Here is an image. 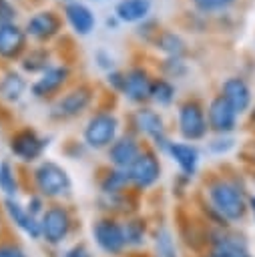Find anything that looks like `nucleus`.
<instances>
[{"label":"nucleus","instance_id":"nucleus-43","mask_svg":"<svg viewBox=\"0 0 255 257\" xmlns=\"http://www.w3.org/2000/svg\"><path fill=\"white\" fill-rule=\"evenodd\" d=\"M64 2H72V0H64Z\"/></svg>","mask_w":255,"mask_h":257},{"label":"nucleus","instance_id":"nucleus-36","mask_svg":"<svg viewBox=\"0 0 255 257\" xmlns=\"http://www.w3.org/2000/svg\"><path fill=\"white\" fill-rule=\"evenodd\" d=\"M233 147V139L231 137H227V135H221L219 139H215V141H211L209 143V149L213 151V153H227L229 149Z\"/></svg>","mask_w":255,"mask_h":257},{"label":"nucleus","instance_id":"nucleus-41","mask_svg":"<svg viewBox=\"0 0 255 257\" xmlns=\"http://www.w3.org/2000/svg\"><path fill=\"white\" fill-rule=\"evenodd\" d=\"M249 209H251V213H253V217H255V197L249 199Z\"/></svg>","mask_w":255,"mask_h":257},{"label":"nucleus","instance_id":"nucleus-12","mask_svg":"<svg viewBox=\"0 0 255 257\" xmlns=\"http://www.w3.org/2000/svg\"><path fill=\"white\" fill-rule=\"evenodd\" d=\"M126 173L131 179V185H135L139 189H149L161 179V161L153 151L143 149L139 159L131 165V169Z\"/></svg>","mask_w":255,"mask_h":257},{"label":"nucleus","instance_id":"nucleus-26","mask_svg":"<svg viewBox=\"0 0 255 257\" xmlns=\"http://www.w3.org/2000/svg\"><path fill=\"white\" fill-rule=\"evenodd\" d=\"M159 68H161V76L169 80L185 78L189 74V64L181 56H163V60L159 62Z\"/></svg>","mask_w":255,"mask_h":257},{"label":"nucleus","instance_id":"nucleus-13","mask_svg":"<svg viewBox=\"0 0 255 257\" xmlns=\"http://www.w3.org/2000/svg\"><path fill=\"white\" fill-rule=\"evenodd\" d=\"M62 18H64V22L70 26V30L76 36H88V34H92V30L96 26V14H94V10L86 2H82V0L64 2V6H62Z\"/></svg>","mask_w":255,"mask_h":257},{"label":"nucleus","instance_id":"nucleus-16","mask_svg":"<svg viewBox=\"0 0 255 257\" xmlns=\"http://www.w3.org/2000/svg\"><path fill=\"white\" fill-rule=\"evenodd\" d=\"M141 145L133 135H122L118 137L108 149H106V157L108 163L112 165V169H120V171H129L131 165L139 159L141 155Z\"/></svg>","mask_w":255,"mask_h":257},{"label":"nucleus","instance_id":"nucleus-23","mask_svg":"<svg viewBox=\"0 0 255 257\" xmlns=\"http://www.w3.org/2000/svg\"><path fill=\"white\" fill-rule=\"evenodd\" d=\"M167 155L179 165L181 173L187 175V177H193L197 173V167H199V151L195 145L191 143H173L169 145L167 149Z\"/></svg>","mask_w":255,"mask_h":257},{"label":"nucleus","instance_id":"nucleus-33","mask_svg":"<svg viewBox=\"0 0 255 257\" xmlns=\"http://www.w3.org/2000/svg\"><path fill=\"white\" fill-rule=\"evenodd\" d=\"M94 62H96V66H98L104 74L116 68L114 56H112L110 50H106V48H96V50H94Z\"/></svg>","mask_w":255,"mask_h":257},{"label":"nucleus","instance_id":"nucleus-39","mask_svg":"<svg viewBox=\"0 0 255 257\" xmlns=\"http://www.w3.org/2000/svg\"><path fill=\"white\" fill-rule=\"evenodd\" d=\"M64 257H90V253H88V249L84 245H74L72 249L66 251Z\"/></svg>","mask_w":255,"mask_h":257},{"label":"nucleus","instance_id":"nucleus-17","mask_svg":"<svg viewBox=\"0 0 255 257\" xmlns=\"http://www.w3.org/2000/svg\"><path fill=\"white\" fill-rule=\"evenodd\" d=\"M219 94L233 106V110L237 114L245 112L251 106V100H253L251 86L241 76H229V78H225L223 84H221V92Z\"/></svg>","mask_w":255,"mask_h":257},{"label":"nucleus","instance_id":"nucleus-35","mask_svg":"<svg viewBox=\"0 0 255 257\" xmlns=\"http://www.w3.org/2000/svg\"><path fill=\"white\" fill-rule=\"evenodd\" d=\"M16 16H18V8L10 0H0V24L16 22Z\"/></svg>","mask_w":255,"mask_h":257},{"label":"nucleus","instance_id":"nucleus-1","mask_svg":"<svg viewBox=\"0 0 255 257\" xmlns=\"http://www.w3.org/2000/svg\"><path fill=\"white\" fill-rule=\"evenodd\" d=\"M207 195H209L213 209L221 215V219H227V221L243 219L249 207V201H245L243 191L233 181H227V179L211 181L207 187Z\"/></svg>","mask_w":255,"mask_h":257},{"label":"nucleus","instance_id":"nucleus-5","mask_svg":"<svg viewBox=\"0 0 255 257\" xmlns=\"http://www.w3.org/2000/svg\"><path fill=\"white\" fill-rule=\"evenodd\" d=\"M177 126H179V135L187 143L203 141L207 137V131H209L207 114H205L203 104L197 98H187L179 104V108H177Z\"/></svg>","mask_w":255,"mask_h":257},{"label":"nucleus","instance_id":"nucleus-18","mask_svg":"<svg viewBox=\"0 0 255 257\" xmlns=\"http://www.w3.org/2000/svg\"><path fill=\"white\" fill-rule=\"evenodd\" d=\"M133 124L141 135L149 137L153 143L167 137V128H165V120H163L161 112L151 106H145V104L139 106L133 114Z\"/></svg>","mask_w":255,"mask_h":257},{"label":"nucleus","instance_id":"nucleus-2","mask_svg":"<svg viewBox=\"0 0 255 257\" xmlns=\"http://www.w3.org/2000/svg\"><path fill=\"white\" fill-rule=\"evenodd\" d=\"M120 120L112 110H98L90 114L82 128V141L92 151L108 149L118 139Z\"/></svg>","mask_w":255,"mask_h":257},{"label":"nucleus","instance_id":"nucleus-25","mask_svg":"<svg viewBox=\"0 0 255 257\" xmlns=\"http://www.w3.org/2000/svg\"><path fill=\"white\" fill-rule=\"evenodd\" d=\"M177 96V86L173 80L163 78V76H155L153 84H151V102H155L157 106H171L175 102Z\"/></svg>","mask_w":255,"mask_h":257},{"label":"nucleus","instance_id":"nucleus-30","mask_svg":"<svg viewBox=\"0 0 255 257\" xmlns=\"http://www.w3.org/2000/svg\"><path fill=\"white\" fill-rule=\"evenodd\" d=\"M161 28H163V26H161L155 18H147V20H143L141 24H137L135 34H137L145 44H153L155 38H157V34L161 32Z\"/></svg>","mask_w":255,"mask_h":257},{"label":"nucleus","instance_id":"nucleus-20","mask_svg":"<svg viewBox=\"0 0 255 257\" xmlns=\"http://www.w3.org/2000/svg\"><path fill=\"white\" fill-rule=\"evenodd\" d=\"M153 8V0H116L112 14L118 18L120 24H141L149 18Z\"/></svg>","mask_w":255,"mask_h":257},{"label":"nucleus","instance_id":"nucleus-8","mask_svg":"<svg viewBox=\"0 0 255 257\" xmlns=\"http://www.w3.org/2000/svg\"><path fill=\"white\" fill-rule=\"evenodd\" d=\"M46 147H48V141L44 137H40L30 126H22V128L14 131L10 135V141H8L10 153L18 161H22V163H34V161H38L44 155Z\"/></svg>","mask_w":255,"mask_h":257},{"label":"nucleus","instance_id":"nucleus-31","mask_svg":"<svg viewBox=\"0 0 255 257\" xmlns=\"http://www.w3.org/2000/svg\"><path fill=\"white\" fill-rule=\"evenodd\" d=\"M122 231H124L126 245H143L145 243V223L143 221L133 219L126 225H122Z\"/></svg>","mask_w":255,"mask_h":257},{"label":"nucleus","instance_id":"nucleus-28","mask_svg":"<svg viewBox=\"0 0 255 257\" xmlns=\"http://www.w3.org/2000/svg\"><path fill=\"white\" fill-rule=\"evenodd\" d=\"M0 191L6 197H14L18 193V181H16V171L10 165V161L0 163Z\"/></svg>","mask_w":255,"mask_h":257},{"label":"nucleus","instance_id":"nucleus-34","mask_svg":"<svg viewBox=\"0 0 255 257\" xmlns=\"http://www.w3.org/2000/svg\"><path fill=\"white\" fill-rule=\"evenodd\" d=\"M104 78H106V84L110 86V90H114V92H118V94L122 92V86H124V70L114 68V70L106 72Z\"/></svg>","mask_w":255,"mask_h":257},{"label":"nucleus","instance_id":"nucleus-7","mask_svg":"<svg viewBox=\"0 0 255 257\" xmlns=\"http://www.w3.org/2000/svg\"><path fill=\"white\" fill-rule=\"evenodd\" d=\"M24 30L26 36L32 38L38 44H46L50 40H54L60 32H62V18L56 10L52 8H42L32 12L26 22H24Z\"/></svg>","mask_w":255,"mask_h":257},{"label":"nucleus","instance_id":"nucleus-4","mask_svg":"<svg viewBox=\"0 0 255 257\" xmlns=\"http://www.w3.org/2000/svg\"><path fill=\"white\" fill-rule=\"evenodd\" d=\"M32 177H34V185H36V191H38L40 197L56 199V197L66 195L70 191V187H72L66 169L60 167L54 161L38 163L34 173H32Z\"/></svg>","mask_w":255,"mask_h":257},{"label":"nucleus","instance_id":"nucleus-29","mask_svg":"<svg viewBox=\"0 0 255 257\" xmlns=\"http://www.w3.org/2000/svg\"><path fill=\"white\" fill-rule=\"evenodd\" d=\"M155 251L157 257H177V247H175V239L171 235V231L167 227L157 231L155 237Z\"/></svg>","mask_w":255,"mask_h":257},{"label":"nucleus","instance_id":"nucleus-21","mask_svg":"<svg viewBox=\"0 0 255 257\" xmlns=\"http://www.w3.org/2000/svg\"><path fill=\"white\" fill-rule=\"evenodd\" d=\"M52 64V52L44 46V44H38V46H30L22 58L18 60V66H20V72L22 74H42L48 66Z\"/></svg>","mask_w":255,"mask_h":257},{"label":"nucleus","instance_id":"nucleus-40","mask_svg":"<svg viewBox=\"0 0 255 257\" xmlns=\"http://www.w3.org/2000/svg\"><path fill=\"white\" fill-rule=\"evenodd\" d=\"M104 26H106V28H112V30H116V28L120 26V22H118V18H116L114 14H110V16H106V20H104Z\"/></svg>","mask_w":255,"mask_h":257},{"label":"nucleus","instance_id":"nucleus-32","mask_svg":"<svg viewBox=\"0 0 255 257\" xmlns=\"http://www.w3.org/2000/svg\"><path fill=\"white\" fill-rule=\"evenodd\" d=\"M237 0H191V4L203 12V14H213V12H221L227 10L229 6H233Z\"/></svg>","mask_w":255,"mask_h":257},{"label":"nucleus","instance_id":"nucleus-9","mask_svg":"<svg viewBox=\"0 0 255 257\" xmlns=\"http://www.w3.org/2000/svg\"><path fill=\"white\" fill-rule=\"evenodd\" d=\"M70 227H72V217L68 209H64L62 205H52L44 209L40 217V235L46 243L50 245L62 243L68 237Z\"/></svg>","mask_w":255,"mask_h":257},{"label":"nucleus","instance_id":"nucleus-11","mask_svg":"<svg viewBox=\"0 0 255 257\" xmlns=\"http://www.w3.org/2000/svg\"><path fill=\"white\" fill-rule=\"evenodd\" d=\"M28 50V36L18 22L0 24V60L16 62Z\"/></svg>","mask_w":255,"mask_h":257},{"label":"nucleus","instance_id":"nucleus-6","mask_svg":"<svg viewBox=\"0 0 255 257\" xmlns=\"http://www.w3.org/2000/svg\"><path fill=\"white\" fill-rule=\"evenodd\" d=\"M70 76H72V70H70V66H68L66 62L50 64L42 74H38V76L30 82L28 90H30V94H32L34 98L46 100V98L56 96V94L68 84Z\"/></svg>","mask_w":255,"mask_h":257},{"label":"nucleus","instance_id":"nucleus-22","mask_svg":"<svg viewBox=\"0 0 255 257\" xmlns=\"http://www.w3.org/2000/svg\"><path fill=\"white\" fill-rule=\"evenodd\" d=\"M4 209H6L8 217L14 221V225L20 227L24 233H28V235L34 237V239L42 237V235H40V219L32 217V215L26 211V207H22L14 197H6V199H4Z\"/></svg>","mask_w":255,"mask_h":257},{"label":"nucleus","instance_id":"nucleus-3","mask_svg":"<svg viewBox=\"0 0 255 257\" xmlns=\"http://www.w3.org/2000/svg\"><path fill=\"white\" fill-rule=\"evenodd\" d=\"M92 100H94V88L86 82H80L56 96V100L52 102V106L48 110V116L54 120L76 118L90 108Z\"/></svg>","mask_w":255,"mask_h":257},{"label":"nucleus","instance_id":"nucleus-37","mask_svg":"<svg viewBox=\"0 0 255 257\" xmlns=\"http://www.w3.org/2000/svg\"><path fill=\"white\" fill-rule=\"evenodd\" d=\"M42 199H44V197H40V195H32V197L28 199L26 211H28L32 217H36V219H40L42 213H44V201H42Z\"/></svg>","mask_w":255,"mask_h":257},{"label":"nucleus","instance_id":"nucleus-19","mask_svg":"<svg viewBox=\"0 0 255 257\" xmlns=\"http://www.w3.org/2000/svg\"><path fill=\"white\" fill-rule=\"evenodd\" d=\"M28 86L30 84L26 80V74H22L20 70L8 66L0 72V98L2 100L10 102V104L18 102L24 96V92L28 90Z\"/></svg>","mask_w":255,"mask_h":257},{"label":"nucleus","instance_id":"nucleus-15","mask_svg":"<svg viewBox=\"0 0 255 257\" xmlns=\"http://www.w3.org/2000/svg\"><path fill=\"white\" fill-rule=\"evenodd\" d=\"M207 122L217 135H229L237 126V112L221 94H215L207 106Z\"/></svg>","mask_w":255,"mask_h":257},{"label":"nucleus","instance_id":"nucleus-38","mask_svg":"<svg viewBox=\"0 0 255 257\" xmlns=\"http://www.w3.org/2000/svg\"><path fill=\"white\" fill-rule=\"evenodd\" d=\"M0 257H26L18 245H0Z\"/></svg>","mask_w":255,"mask_h":257},{"label":"nucleus","instance_id":"nucleus-10","mask_svg":"<svg viewBox=\"0 0 255 257\" xmlns=\"http://www.w3.org/2000/svg\"><path fill=\"white\" fill-rule=\"evenodd\" d=\"M153 74L149 72L147 66L133 64L124 70V86H122V96L133 102V104H145L151 98V84H153Z\"/></svg>","mask_w":255,"mask_h":257},{"label":"nucleus","instance_id":"nucleus-14","mask_svg":"<svg viewBox=\"0 0 255 257\" xmlns=\"http://www.w3.org/2000/svg\"><path fill=\"white\" fill-rule=\"evenodd\" d=\"M92 235L96 239V245L108 255H118L126 247L122 225H118L114 219H98L92 225Z\"/></svg>","mask_w":255,"mask_h":257},{"label":"nucleus","instance_id":"nucleus-27","mask_svg":"<svg viewBox=\"0 0 255 257\" xmlns=\"http://www.w3.org/2000/svg\"><path fill=\"white\" fill-rule=\"evenodd\" d=\"M126 185H131L129 173L120 169H110L100 181V191L106 195H114V193H120Z\"/></svg>","mask_w":255,"mask_h":257},{"label":"nucleus","instance_id":"nucleus-24","mask_svg":"<svg viewBox=\"0 0 255 257\" xmlns=\"http://www.w3.org/2000/svg\"><path fill=\"white\" fill-rule=\"evenodd\" d=\"M151 46H155L163 56H181V58H185V54H187L185 38L179 32L171 30V28H161V32L157 34V38Z\"/></svg>","mask_w":255,"mask_h":257},{"label":"nucleus","instance_id":"nucleus-42","mask_svg":"<svg viewBox=\"0 0 255 257\" xmlns=\"http://www.w3.org/2000/svg\"><path fill=\"white\" fill-rule=\"evenodd\" d=\"M96 2H106V0H96Z\"/></svg>","mask_w":255,"mask_h":257}]
</instances>
